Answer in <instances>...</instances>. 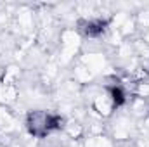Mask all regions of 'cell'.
<instances>
[{
	"mask_svg": "<svg viewBox=\"0 0 149 147\" xmlns=\"http://www.w3.org/2000/svg\"><path fill=\"white\" fill-rule=\"evenodd\" d=\"M61 125H63V118L49 111H33L26 118L28 132L38 139H43L49 133H52L54 130H59Z\"/></svg>",
	"mask_w": 149,
	"mask_h": 147,
	"instance_id": "obj_1",
	"label": "cell"
},
{
	"mask_svg": "<svg viewBox=\"0 0 149 147\" xmlns=\"http://www.w3.org/2000/svg\"><path fill=\"white\" fill-rule=\"evenodd\" d=\"M106 26H108V21H102V19H90V21H87L85 24H83V33L87 35V37H99V35H102L104 33V30H106Z\"/></svg>",
	"mask_w": 149,
	"mask_h": 147,
	"instance_id": "obj_2",
	"label": "cell"
},
{
	"mask_svg": "<svg viewBox=\"0 0 149 147\" xmlns=\"http://www.w3.org/2000/svg\"><path fill=\"white\" fill-rule=\"evenodd\" d=\"M94 109L97 111L99 114H104V116L111 114V111L114 109V106H113L111 99L108 97V94L102 95V97H97V99L94 101Z\"/></svg>",
	"mask_w": 149,
	"mask_h": 147,
	"instance_id": "obj_3",
	"label": "cell"
},
{
	"mask_svg": "<svg viewBox=\"0 0 149 147\" xmlns=\"http://www.w3.org/2000/svg\"><path fill=\"white\" fill-rule=\"evenodd\" d=\"M108 97L111 99V102H113L114 107L123 106L125 101H127V95H125V92H123V88H121L120 85H114V87H109V88H108Z\"/></svg>",
	"mask_w": 149,
	"mask_h": 147,
	"instance_id": "obj_4",
	"label": "cell"
}]
</instances>
